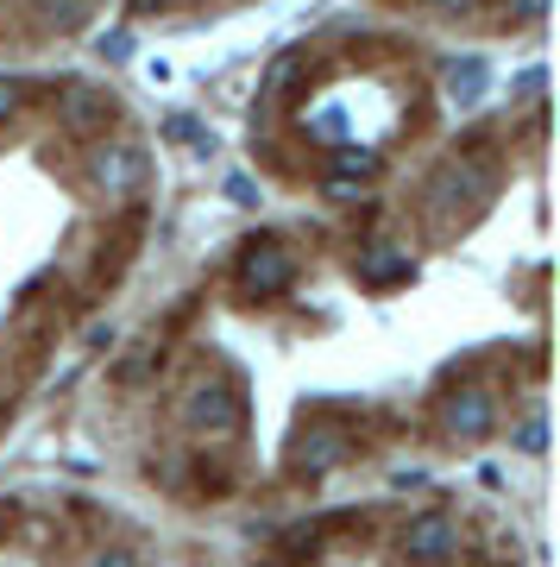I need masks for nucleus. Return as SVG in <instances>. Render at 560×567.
<instances>
[{
  "mask_svg": "<svg viewBox=\"0 0 560 567\" xmlns=\"http://www.w3.org/2000/svg\"><path fill=\"white\" fill-rule=\"evenodd\" d=\"M126 51H133V39H126V32H114V39H101V58H114V63H121Z\"/></svg>",
  "mask_w": 560,
  "mask_h": 567,
  "instance_id": "obj_16",
  "label": "nucleus"
},
{
  "mask_svg": "<svg viewBox=\"0 0 560 567\" xmlns=\"http://www.w3.org/2000/svg\"><path fill=\"white\" fill-rule=\"evenodd\" d=\"M290 461H297V473L321 480V473H334V466L346 461V435H341V429H328V423H315L297 447H290Z\"/></svg>",
  "mask_w": 560,
  "mask_h": 567,
  "instance_id": "obj_7",
  "label": "nucleus"
},
{
  "mask_svg": "<svg viewBox=\"0 0 560 567\" xmlns=\"http://www.w3.org/2000/svg\"><path fill=\"white\" fill-rule=\"evenodd\" d=\"M522 447H529V454H541V447H548V429H541V416L522 429Z\"/></svg>",
  "mask_w": 560,
  "mask_h": 567,
  "instance_id": "obj_17",
  "label": "nucleus"
},
{
  "mask_svg": "<svg viewBox=\"0 0 560 567\" xmlns=\"http://www.w3.org/2000/svg\"><path fill=\"white\" fill-rule=\"evenodd\" d=\"M95 183L107 196H133L145 183V152L139 145H107V152H95Z\"/></svg>",
  "mask_w": 560,
  "mask_h": 567,
  "instance_id": "obj_6",
  "label": "nucleus"
},
{
  "mask_svg": "<svg viewBox=\"0 0 560 567\" xmlns=\"http://www.w3.org/2000/svg\"><path fill=\"white\" fill-rule=\"evenodd\" d=\"M447 95L460 107H473L485 95V58H460V63H447Z\"/></svg>",
  "mask_w": 560,
  "mask_h": 567,
  "instance_id": "obj_9",
  "label": "nucleus"
},
{
  "mask_svg": "<svg viewBox=\"0 0 560 567\" xmlns=\"http://www.w3.org/2000/svg\"><path fill=\"white\" fill-rule=\"evenodd\" d=\"M485 196H491V171H485V164H454V171L435 183V215L454 221V215H466V208H479Z\"/></svg>",
  "mask_w": 560,
  "mask_h": 567,
  "instance_id": "obj_5",
  "label": "nucleus"
},
{
  "mask_svg": "<svg viewBox=\"0 0 560 567\" xmlns=\"http://www.w3.org/2000/svg\"><path fill=\"white\" fill-rule=\"evenodd\" d=\"M491 423H498V404H491L479 385L454 391V398L440 404V429H447L454 442H485V435H491Z\"/></svg>",
  "mask_w": 560,
  "mask_h": 567,
  "instance_id": "obj_4",
  "label": "nucleus"
},
{
  "mask_svg": "<svg viewBox=\"0 0 560 567\" xmlns=\"http://www.w3.org/2000/svg\"><path fill=\"white\" fill-rule=\"evenodd\" d=\"M89 567H139V561H133L126 548H95V555H89Z\"/></svg>",
  "mask_w": 560,
  "mask_h": 567,
  "instance_id": "obj_14",
  "label": "nucleus"
},
{
  "mask_svg": "<svg viewBox=\"0 0 560 567\" xmlns=\"http://www.w3.org/2000/svg\"><path fill=\"white\" fill-rule=\"evenodd\" d=\"M504 13H510V25H536L548 13V0H504Z\"/></svg>",
  "mask_w": 560,
  "mask_h": 567,
  "instance_id": "obj_12",
  "label": "nucleus"
},
{
  "mask_svg": "<svg viewBox=\"0 0 560 567\" xmlns=\"http://www.w3.org/2000/svg\"><path fill=\"white\" fill-rule=\"evenodd\" d=\"M290 70H297V58H278V70H271V82H265V102H271L283 82H290Z\"/></svg>",
  "mask_w": 560,
  "mask_h": 567,
  "instance_id": "obj_15",
  "label": "nucleus"
},
{
  "mask_svg": "<svg viewBox=\"0 0 560 567\" xmlns=\"http://www.w3.org/2000/svg\"><path fill=\"white\" fill-rule=\"evenodd\" d=\"M183 423H196V429H240L246 423V404H240V391L227 385V379H208V385H196L189 398H183Z\"/></svg>",
  "mask_w": 560,
  "mask_h": 567,
  "instance_id": "obj_2",
  "label": "nucleus"
},
{
  "mask_svg": "<svg viewBox=\"0 0 560 567\" xmlns=\"http://www.w3.org/2000/svg\"><path fill=\"white\" fill-rule=\"evenodd\" d=\"M227 196H234V203H259V189H252L246 177H234V183H227Z\"/></svg>",
  "mask_w": 560,
  "mask_h": 567,
  "instance_id": "obj_18",
  "label": "nucleus"
},
{
  "mask_svg": "<svg viewBox=\"0 0 560 567\" xmlns=\"http://www.w3.org/2000/svg\"><path fill=\"white\" fill-rule=\"evenodd\" d=\"M152 7H164V0H133V13H152Z\"/></svg>",
  "mask_w": 560,
  "mask_h": 567,
  "instance_id": "obj_20",
  "label": "nucleus"
},
{
  "mask_svg": "<svg viewBox=\"0 0 560 567\" xmlns=\"http://www.w3.org/2000/svg\"><path fill=\"white\" fill-rule=\"evenodd\" d=\"M290 278H297L290 246H278L271 234L246 240V252H240V284L252 290V297H278V290H290Z\"/></svg>",
  "mask_w": 560,
  "mask_h": 567,
  "instance_id": "obj_1",
  "label": "nucleus"
},
{
  "mask_svg": "<svg viewBox=\"0 0 560 567\" xmlns=\"http://www.w3.org/2000/svg\"><path fill=\"white\" fill-rule=\"evenodd\" d=\"M20 102H25L20 82H0V121H13V114H20Z\"/></svg>",
  "mask_w": 560,
  "mask_h": 567,
  "instance_id": "obj_13",
  "label": "nucleus"
},
{
  "mask_svg": "<svg viewBox=\"0 0 560 567\" xmlns=\"http://www.w3.org/2000/svg\"><path fill=\"white\" fill-rule=\"evenodd\" d=\"M372 171H378V158H372V152H341V183H365Z\"/></svg>",
  "mask_w": 560,
  "mask_h": 567,
  "instance_id": "obj_11",
  "label": "nucleus"
},
{
  "mask_svg": "<svg viewBox=\"0 0 560 567\" xmlns=\"http://www.w3.org/2000/svg\"><path fill=\"white\" fill-rule=\"evenodd\" d=\"M107 114H114V102H107L101 89H89V82L58 89V121L70 126V133H95V126H107Z\"/></svg>",
  "mask_w": 560,
  "mask_h": 567,
  "instance_id": "obj_8",
  "label": "nucleus"
},
{
  "mask_svg": "<svg viewBox=\"0 0 560 567\" xmlns=\"http://www.w3.org/2000/svg\"><path fill=\"white\" fill-rule=\"evenodd\" d=\"M460 555V524L454 517H440V511H428V517H416V524L403 529V561H422V567H440Z\"/></svg>",
  "mask_w": 560,
  "mask_h": 567,
  "instance_id": "obj_3",
  "label": "nucleus"
},
{
  "mask_svg": "<svg viewBox=\"0 0 560 567\" xmlns=\"http://www.w3.org/2000/svg\"><path fill=\"white\" fill-rule=\"evenodd\" d=\"M365 271H372L378 284H397L403 271H409V259H403V252H372V259H365Z\"/></svg>",
  "mask_w": 560,
  "mask_h": 567,
  "instance_id": "obj_10",
  "label": "nucleus"
},
{
  "mask_svg": "<svg viewBox=\"0 0 560 567\" xmlns=\"http://www.w3.org/2000/svg\"><path fill=\"white\" fill-rule=\"evenodd\" d=\"M428 7H440V13H473L479 0H428Z\"/></svg>",
  "mask_w": 560,
  "mask_h": 567,
  "instance_id": "obj_19",
  "label": "nucleus"
}]
</instances>
